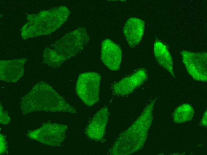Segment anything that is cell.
<instances>
[{"instance_id":"12","label":"cell","mask_w":207,"mask_h":155,"mask_svg":"<svg viewBox=\"0 0 207 155\" xmlns=\"http://www.w3.org/2000/svg\"><path fill=\"white\" fill-rule=\"evenodd\" d=\"M0 64V77L1 80L7 82H16L23 75V65L8 63Z\"/></svg>"},{"instance_id":"8","label":"cell","mask_w":207,"mask_h":155,"mask_svg":"<svg viewBox=\"0 0 207 155\" xmlns=\"http://www.w3.org/2000/svg\"><path fill=\"white\" fill-rule=\"evenodd\" d=\"M109 113L106 106L101 108L95 114L87 125L85 133L90 139L100 140L104 138Z\"/></svg>"},{"instance_id":"7","label":"cell","mask_w":207,"mask_h":155,"mask_svg":"<svg viewBox=\"0 0 207 155\" xmlns=\"http://www.w3.org/2000/svg\"><path fill=\"white\" fill-rule=\"evenodd\" d=\"M122 54L121 48L109 39L102 42L101 58L104 65L111 71H116L120 68Z\"/></svg>"},{"instance_id":"11","label":"cell","mask_w":207,"mask_h":155,"mask_svg":"<svg viewBox=\"0 0 207 155\" xmlns=\"http://www.w3.org/2000/svg\"><path fill=\"white\" fill-rule=\"evenodd\" d=\"M154 53L159 64L175 77L172 57L166 46L161 41L156 40L154 45Z\"/></svg>"},{"instance_id":"5","label":"cell","mask_w":207,"mask_h":155,"mask_svg":"<svg viewBox=\"0 0 207 155\" xmlns=\"http://www.w3.org/2000/svg\"><path fill=\"white\" fill-rule=\"evenodd\" d=\"M180 53L189 74L195 80L206 82L207 52H193L183 50Z\"/></svg>"},{"instance_id":"14","label":"cell","mask_w":207,"mask_h":155,"mask_svg":"<svg viewBox=\"0 0 207 155\" xmlns=\"http://www.w3.org/2000/svg\"><path fill=\"white\" fill-rule=\"evenodd\" d=\"M202 123L204 125H207V111H206L204 114V116L202 120Z\"/></svg>"},{"instance_id":"2","label":"cell","mask_w":207,"mask_h":155,"mask_svg":"<svg viewBox=\"0 0 207 155\" xmlns=\"http://www.w3.org/2000/svg\"><path fill=\"white\" fill-rule=\"evenodd\" d=\"M21 104L22 110L28 113L36 111L77 113L73 107L44 82L36 83L32 90L22 98Z\"/></svg>"},{"instance_id":"6","label":"cell","mask_w":207,"mask_h":155,"mask_svg":"<svg viewBox=\"0 0 207 155\" xmlns=\"http://www.w3.org/2000/svg\"><path fill=\"white\" fill-rule=\"evenodd\" d=\"M148 77L145 69H137L115 83L112 86L113 92L115 94L119 96L128 95L145 82Z\"/></svg>"},{"instance_id":"4","label":"cell","mask_w":207,"mask_h":155,"mask_svg":"<svg viewBox=\"0 0 207 155\" xmlns=\"http://www.w3.org/2000/svg\"><path fill=\"white\" fill-rule=\"evenodd\" d=\"M101 80L100 74L95 72L82 73L78 77L76 93L86 106L91 107L98 102Z\"/></svg>"},{"instance_id":"1","label":"cell","mask_w":207,"mask_h":155,"mask_svg":"<svg viewBox=\"0 0 207 155\" xmlns=\"http://www.w3.org/2000/svg\"><path fill=\"white\" fill-rule=\"evenodd\" d=\"M155 102V100L151 101L133 124L120 135L109 149V154L130 155L143 147L152 121Z\"/></svg>"},{"instance_id":"10","label":"cell","mask_w":207,"mask_h":155,"mask_svg":"<svg viewBox=\"0 0 207 155\" xmlns=\"http://www.w3.org/2000/svg\"><path fill=\"white\" fill-rule=\"evenodd\" d=\"M145 23L142 19L131 17L125 24L123 32L129 46L133 48L138 45L144 33Z\"/></svg>"},{"instance_id":"3","label":"cell","mask_w":207,"mask_h":155,"mask_svg":"<svg viewBox=\"0 0 207 155\" xmlns=\"http://www.w3.org/2000/svg\"><path fill=\"white\" fill-rule=\"evenodd\" d=\"M63 44H55L46 50V61L52 67H58L79 53L88 42L89 36L85 29L79 28L68 34Z\"/></svg>"},{"instance_id":"13","label":"cell","mask_w":207,"mask_h":155,"mask_svg":"<svg viewBox=\"0 0 207 155\" xmlns=\"http://www.w3.org/2000/svg\"><path fill=\"white\" fill-rule=\"evenodd\" d=\"M194 114V110L189 104H184L176 108L173 114L174 122L176 123H183L190 120Z\"/></svg>"},{"instance_id":"9","label":"cell","mask_w":207,"mask_h":155,"mask_svg":"<svg viewBox=\"0 0 207 155\" xmlns=\"http://www.w3.org/2000/svg\"><path fill=\"white\" fill-rule=\"evenodd\" d=\"M68 126L66 125L48 123L35 131L42 133V137L37 140L43 143L53 146L60 145L65 137Z\"/></svg>"}]
</instances>
